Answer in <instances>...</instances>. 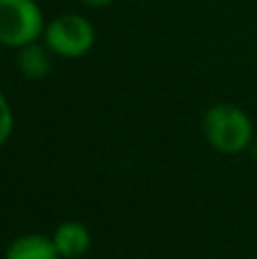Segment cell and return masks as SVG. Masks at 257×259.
<instances>
[{
  "instance_id": "obj_1",
  "label": "cell",
  "mask_w": 257,
  "mask_h": 259,
  "mask_svg": "<svg viewBox=\"0 0 257 259\" xmlns=\"http://www.w3.org/2000/svg\"><path fill=\"white\" fill-rule=\"evenodd\" d=\"M203 134L221 155H239L248 150L255 127L248 112L232 103H217L203 114Z\"/></svg>"
},
{
  "instance_id": "obj_2",
  "label": "cell",
  "mask_w": 257,
  "mask_h": 259,
  "mask_svg": "<svg viewBox=\"0 0 257 259\" xmlns=\"http://www.w3.org/2000/svg\"><path fill=\"white\" fill-rule=\"evenodd\" d=\"M50 53L59 59H82L96 46V25L82 14L64 12L46 23L41 36Z\"/></svg>"
},
{
  "instance_id": "obj_3",
  "label": "cell",
  "mask_w": 257,
  "mask_h": 259,
  "mask_svg": "<svg viewBox=\"0 0 257 259\" xmlns=\"http://www.w3.org/2000/svg\"><path fill=\"white\" fill-rule=\"evenodd\" d=\"M46 23L36 0H0V46L5 48L18 50L41 41Z\"/></svg>"
},
{
  "instance_id": "obj_4",
  "label": "cell",
  "mask_w": 257,
  "mask_h": 259,
  "mask_svg": "<svg viewBox=\"0 0 257 259\" xmlns=\"http://www.w3.org/2000/svg\"><path fill=\"white\" fill-rule=\"evenodd\" d=\"M62 259H80L91 250V230L80 221H64L50 234Z\"/></svg>"
},
{
  "instance_id": "obj_5",
  "label": "cell",
  "mask_w": 257,
  "mask_h": 259,
  "mask_svg": "<svg viewBox=\"0 0 257 259\" xmlns=\"http://www.w3.org/2000/svg\"><path fill=\"white\" fill-rule=\"evenodd\" d=\"M55 55L44 41H34L16 50V68L25 80H44L53 71Z\"/></svg>"
},
{
  "instance_id": "obj_6",
  "label": "cell",
  "mask_w": 257,
  "mask_h": 259,
  "mask_svg": "<svg viewBox=\"0 0 257 259\" xmlns=\"http://www.w3.org/2000/svg\"><path fill=\"white\" fill-rule=\"evenodd\" d=\"M5 259H62L55 250V243L46 234L27 232L12 239L5 250Z\"/></svg>"
},
{
  "instance_id": "obj_7",
  "label": "cell",
  "mask_w": 257,
  "mask_h": 259,
  "mask_svg": "<svg viewBox=\"0 0 257 259\" xmlns=\"http://www.w3.org/2000/svg\"><path fill=\"white\" fill-rule=\"evenodd\" d=\"M12 132H14V109L9 105L7 96L0 91V148L9 141Z\"/></svg>"
},
{
  "instance_id": "obj_8",
  "label": "cell",
  "mask_w": 257,
  "mask_h": 259,
  "mask_svg": "<svg viewBox=\"0 0 257 259\" xmlns=\"http://www.w3.org/2000/svg\"><path fill=\"white\" fill-rule=\"evenodd\" d=\"M80 3L87 5V7H91V9H103V7H107V5L116 3V0H80Z\"/></svg>"
},
{
  "instance_id": "obj_9",
  "label": "cell",
  "mask_w": 257,
  "mask_h": 259,
  "mask_svg": "<svg viewBox=\"0 0 257 259\" xmlns=\"http://www.w3.org/2000/svg\"><path fill=\"white\" fill-rule=\"evenodd\" d=\"M248 150H250V155H253V159L257 161V137L253 139V143H250V148H248Z\"/></svg>"
}]
</instances>
